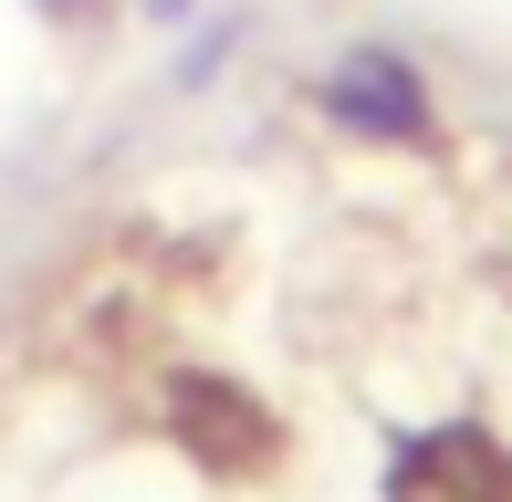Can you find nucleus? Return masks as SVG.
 <instances>
[{"mask_svg": "<svg viewBox=\"0 0 512 502\" xmlns=\"http://www.w3.org/2000/svg\"><path fill=\"white\" fill-rule=\"evenodd\" d=\"M324 105H335L345 126H366V136H429V95H418V74L398 53H345L335 84H324Z\"/></svg>", "mask_w": 512, "mask_h": 502, "instance_id": "nucleus-1", "label": "nucleus"}]
</instances>
